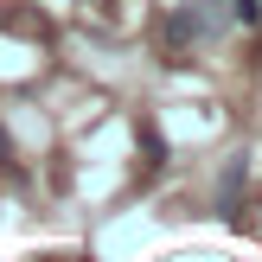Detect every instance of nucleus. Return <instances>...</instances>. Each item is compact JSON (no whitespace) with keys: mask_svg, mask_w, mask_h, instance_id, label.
<instances>
[{"mask_svg":"<svg viewBox=\"0 0 262 262\" xmlns=\"http://www.w3.org/2000/svg\"><path fill=\"white\" fill-rule=\"evenodd\" d=\"M224 19H230L224 0H186V7L166 19V45H199V38H211Z\"/></svg>","mask_w":262,"mask_h":262,"instance_id":"1","label":"nucleus"},{"mask_svg":"<svg viewBox=\"0 0 262 262\" xmlns=\"http://www.w3.org/2000/svg\"><path fill=\"white\" fill-rule=\"evenodd\" d=\"M230 19H243V26H256V19H262V0H230Z\"/></svg>","mask_w":262,"mask_h":262,"instance_id":"2","label":"nucleus"}]
</instances>
